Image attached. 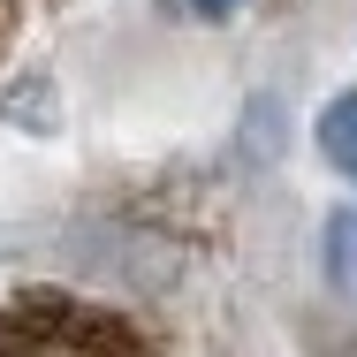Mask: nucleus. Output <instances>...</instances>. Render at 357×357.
<instances>
[{"label":"nucleus","instance_id":"obj_1","mask_svg":"<svg viewBox=\"0 0 357 357\" xmlns=\"http://www.w3.org/2000/svg\"><path fill=\"white\" fill-rule=\"evenodd\" d=\"M0 357H152L137 327L69 304V296H23L0 312Z\"/></svg>","mask_w":357,"mask_h":357},{"label":"nucleus","instance_id":"obj_2","mask_svg":"<svg viewBox=\"0 0 357 357\" xmlns=\"http://www.w3.org/2000/svg\"><path fill=\"white\" fill-rule=\"evenodd\" d=\"M319 152H327L335 175H350V183H357V91H342V99L319 114Z\"/></svg>","mask_w":357,"mask_h":357},{"label":"nucleus","instance_id":"obj_3","mask_svg":"<svg viewBox=\"0 0 357 357\" xmlns=\"http://www.w3.org/2000/svg\"><path fill=\"white\" fill-rule=\"evenodd\" d=\"M327 282L357 296V206H342L327 220Z\"/></svg>","mask_w":357,"mask_h":357},{"label":"nucleus","instance_id":"obj_4","mask_svg":"<svg viewBox=\"0 0 357 357\" xmlns=\"http://www.w3.org/2000/svg\"><path fill=\"white\" fill-rule=\"evenodd\" d=\"M190 8H198V15H228L236 0H190Z\"/></svg>","mask_w":357,"mask_h":357},{"label":"nucleus","instance_id":"obj_5","mask_svg":"<svg viewBox=\"0 0 357 357\" xmlns=\"http://www.w3.org/2000/svg\"><path fill=\"white\" fill-rule=\"evenodd\" d=\"M0 46H8V0H0Z\"/></svg>","mask_w":357,"mask_h":357}]
</instances>
